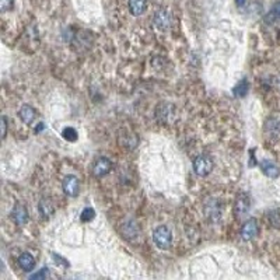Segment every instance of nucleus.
I'll use <instances>...</instances> for the list:
<instances>
[{
    "mask_svg": "<svg viewBox=\"0 0 280 280\" xmlns=\"http://www.w3.org/2000/svg\"><path fill=\"white\" fill-rule=\"evenodd\" d=\"M147 8V0H129V10L133 15H141Z\"/></svg>",
    "mask_w": 280,
    "mask_h": 280,
    "instance_id": "9b49d317",
    "label": "nucleus"
},
{
    "mask_svg": "<svg viewBox=\"0 0 280 280\" xmlns=\"http://www.w3.org/2000/svg\"><path fill=\"white\" fill-rule=\"evenodd\" d=\"M18 266L24 272H31L35 268V259L28 252H22L21 255L18 257Z\"/></svg>",
    "mask_w": 280,
    "mask_h": 280,
    "instance_id": "1a4fd4ad",
    "label": "nucleus"
},
{
    "mask_svg": "<svg viewBox=\"0 0 280 280\" xmlns=\"http://www.w3.org/2000/svg\"><path fill=\"white\" fill-rule=\"evenodd\" d=\"M247 93H248V81L244 79L234 87V96L238 97V98H243V97L247 96Z\"/></svg>",
    "mask_w": 280,
    "mask_h": 280,
    "instance_id": "f3484780",
    "label": "nucleus"
},
{
    "mask_svg": "<svg viewBox=\"0 0 280 280\" xmlns=\"http://www.w3.org/2000/svg\"><path fill=\"white\" fill-rule=\"evenodd\" d=\"M53 261H55V264H58V265H62V266H69V264H67L66 261H63L62 259V257H59V255H53Z\"/></svg>",
    "mask_w": 280,
    "mask_h": 280,
    "instance_id": "393cba45",
    "label": "nucleus"
},
{
    "mask_svg": "<svg viewBox=\"0 0 280 280\" xmlns=\"http://www.w3.org/2000/svg\"><path fill=\"white\" fill-rule=\"evenodd\" d=\"M62 188H63V191L66 193L67 196H77L79 195V192H80V184H79V179L74 177V175H69L63 179V182H62Z\"/></svg>",
    "mask_w": 280,
    "mask_h": 280,
    "instance_id": "39448f33",
    "label": "nucleus"
},
{
    "mask_svg": "<svg viewBox=\"0 0 280 280\" xmlns=\"http://www.w3.org/2000/svg\"><path fill=\"white\" fill-rule=\"evenodd\" d=\"M258 230V220L257 219H250V220L245 221L243 227H241V238L244 241H251V240H254L257 237Z\"/></svg>",
    "mask_w": 280,
    "mask_h": 280,
    "instance_id": "7ed1b4c3",
    "label": "nucleus"
},
{
    "mask_svg": "<svg viewBox=\"0 0 280 280\" xmlns=\"http://www.w3.org/2000/svg\"><path fill=\"white\" fill-rule=\"evenodd\" d=\"M279 18H280V0L273 4L272 8H271V11H269L268 15L265 17V21L268 22V24H272V22H275L276 20H279Z\"/></svg>",
    "mask_w": 280,
    "mask_h": 280,
    "instance_id": "dca6fc26",
    "label": "nucleus"
},
{
    "mask_svg": "<svg viewBox=\"0 0 280 280\" xmlns=\"http://www.w3.org/2000/svg\"><path fill=\"white\" fill-rule=\"evenodd\" d=\"M49 273H48V269L46 268H44V269H41L39 272H37V273H34L32 276H31V279L34 280V279H41V278H46Z\"/></svg>",
    "mask_w": 280,
    "mask_h": 280,
    "instance_id": "5701e85b",
    "label": "nucleus"
},
{
    "mask_svg": "<svg viewBox=\"0 0 280 280\" xmlns=\"http://www.w3.org/2000/svg\"><path fill=\"white\" fill-rule=\"evenodd\" d=\"M14 1L13 0H0V10L1 11H8L10 8L13 7Z\"/></svg>",
    "mask_w": 280,
    "mask_h": 280,
    "instance_id": "4be33fe9",
    "label": "nucleus"
},
{
    "mask_svg": "<svg viewBox=\"0 0 280 280\" xmlns=\"http://www.w3.org/2000/svg\"><path fill=\"white\" fill-rule=\"evenodd\" d=\"M171 22H172V18H171V14L167 11V10H158L155 11L154 14V25L158 28V30L165 31L168 30L171 27Z\"/></svg>",
    "mask_w": 280,
    "mask_h": 280,
    "instance_id": "423d86ee",
    "label": "nucleus"
},
{
    "mask_svg": "<svg viewBox=\"0 0 280 280\" xmlns=\"http://www.w3.org/2000/svg\"><path fill=\"white\" fill-rule=\"evenodd\" d=\"M265 131L268 136L271 138H276L280 135V121L276 118H269L265 125Z\"/></svg>",
    "mask_w": 280,
    "mask_h": 280,
    "instance_id": "ddd939ff",
    "label": "nucleus"
},
{
    "mask_svg": "<svg viewBox=\"0 0 280 280\" xmlns=\"http://www.w3.org/2000/svg\"><path fill=\"white\" fill-rule=\"evenodd\" d=\"M213 170V160L209 155H198L193 160V171L199 177H207Z\"/></svg>",
    "mask_w": 280,
    "mask_h": 280,
    "instance_id": "f03ea898",
    "label": "nucleus"
},
{
    "mask_svg": "<svg viewBox=\"0 0 280 280\" xmlns=\"http://www.w3.org/2000/svg\"><path fill=\"white\" fill-rule=\"evenodd\" d=\"M245 1H247V0H236V4L238 6V7H241V6L245 4Z\"/></svg>",
    "mask_w": 280,
    "mask_h": 280,
    "instance_id": "a878e982",
    "label": "nucleus"
},
{
    "mask_svg": "<svg viewBox=\"0 0 280 280\" xmlns=\"http://www.w3.org/2000/svg\"><path fill=\"white\" fill-rule=\"evenodd\" d=\"M136 144H138V138L135 136V135H126L125 136V140H124V146L125 147H136Z\"/></svg>",
    "mask_w": 280,
    "mask_h": 280,
    "instance_id": "412c9836",
    "label": "nucleus"
},
{
    "mask_svg": "<svg viewBox=\"0 0 280 280\" xmlns=\"http://www.w3.org/2000/svg\"><path fill=\"white\" fill-rule=\"evenodd\" d=\"M94 216H96V212H94V209H90V207H87V209H84V210H83V213H81L80 219H81V221L87 223V221L93 220V219H94Z\"/></svg>",
    "mask_w": 280,
    "mask_h": 280,
    "instance_id": "aec40b11",
    "label": "nucleus"
},
{
    "mask_svg": "<svg viewBox=\"0 0 280 280\" xmlns=\"http://www.w3.org/2000/svg\"><path fill=\"white\" fill-rule=\"evenodd\" d=\"M261 170H262V172L265 174L266 177H269V178H278L279 177V168L273 164V162H271V161H268V160H265V161H262L261 164Z\"/></svg>",
    "mask_w": 280,
    "mask_h": 280,
    "instance_id": "f8f14e48",
    "label": "nucleus"
},
{
    "mask_svg": "<svg viewBox=\"0 0 280 280\" xmlns=\"http://www.w3.org/2000/svg\"><path fill=\"white\" fill-rule=\"evenodd\" d=\"M11 219L17 226H24L28 221V210L24 205H17L11 212Z\"/></svg>",
    "mask_w": 280,
    "mask_h": 280,
    "instance_id": "6e6552de",
    "label": "nucleus"
},
{
    "mask_svg": "<svg viewBox=\"0 0 280 280\" xmlns=\"http://www.w3.org/2000/svg\"><path fill=\"white\" fill-rule=\"evenodd\" d=\"M62 135H63V138H65L67 141H76V140H77V132L74 131L73 128H66V129L62 132Z\"/></svg>",
    "mask_w": 280,
    "mask_h": 280,
    "instance_id": "6ab92c4d",
    "label": "nucleus"
},
{
    "mask_svg": "<svg viewBox=\"0 0 280 280\" xmlns=\"http://www.w3.org/2000/svg\"><path fill=\"white\" fill-rule=\"evenodd\" d=\"M18 115H20V118L24 124H27V125H30L32 124L35 118H37V111L34 110L31 105H22L21 108H20V112H18Z\"/></svg>",
    "mask_w": 280,
    "mask_h": 280,
    "instance_id": "9d476101",
    "label": "nucleus"
},
{
    "mask_svg": "<svg viewBox=\"0 0 280 280\" xmlns=\"http://www.w3.org/2000/svg\"><path fill=\"white\" fill-rule=\"evenodd\" d=\"M38 210H39V213H41L42 217L48 219L55 212V206H53V203L49 199H42L38 205Z\"/></svg>",
    "mask_w": 280,
    "mask_h": 280,
    "instance_id": "4468645a",
    "label": "nucleus"
},
{
    "mask_svg": "<svg viewBox=\"0 0 280 280\" xmlns=\"http://www.w3.org/2000/svg\"><path fill=\"white\" fill-rule=\"evenodd\" d=\"M111 170H112V162H111L108 158L101 157V158H98L96 161V164H94V167H93V174H94V177L103 178L105 177L107 174H110Z\"/></svg>",
    "mask_w": 280,
    "mask_h": 280,
    "instance_id": "0eeeda50",
    "label": "nucleus"
},
{
    "mask_svg": "<svg viewBox=\"0 0 280 280\" xmlns=\"http://www.w3.org/2000/svg\"><path fill=\"white\" fill-rule=\"evenodd\" d=\"M153 241L161 250H168L172 244V233L168 227L160 226L153 231Z\"/></svg>",
    "mask_w": 280,
    "mask_h": 280,
    "instance_id": "f257e3e1",
    "label": "nucleus"
},
{
    "mask_svg": "<svg viewBox=\"0 0 280 280\" xmlns=\"http://www.w3.org/2000/svg\"><path fill=\"white\" fill-rule=\"evenodd\" d=\"M250 210V200L245 195H240L236 202V212L238 214H245Z\"/></svg>",
    "mask_w": 280,
    "mask_h": 280,
    "instance_id": "2eb2a0df",
    "label": "nucleus"
},
{
    "mask_svg": "<svg viewBox=\"0 0 280 280\" xmlns=\"http://www.w3.org/2000/svg\"><path fill=\"white\" fill-rule=\"evenodd\" d=\"M221 212H223V209H221V205L217 200H207L206 205H205V214L212 223H217L220 220Z\"/></svg>",
    "mask_w": 280,
    "mask_h": 280,
    "instance_id": "20e7f679",
    "label": "nucleus"
},
{
    "mask_svg": "<svg viewBox=\"0 0 280 280\" xmlns=\"http://www.w3.org/2000/svg\"><path fill=\"white\" fill-rule=\"evenodd\" d=\"M268 219L272 227H280V212L279 210H273L268 214Z\"/></svg>",
    "mask_w": 280,
    "mask_h": 280,
    "instance_id": "a211bd4d",
    "label": "nucleus"
},
{
    "mask_svg": "<svg viewBox=\"0 0 280 280\" xmlns=\"http://www.w3.org/2000/svg\"><path fill=\"white\" fill-rule=\"evenodd\" d=\"M6 135H7V118L1 117V136H3V139L6 138Z\"/></svg>",
    "mask_w": 280,
    "mask_h": 280,
    "instance_id": "b1692460",
    "label": "nucleus"
}]
</instances>
